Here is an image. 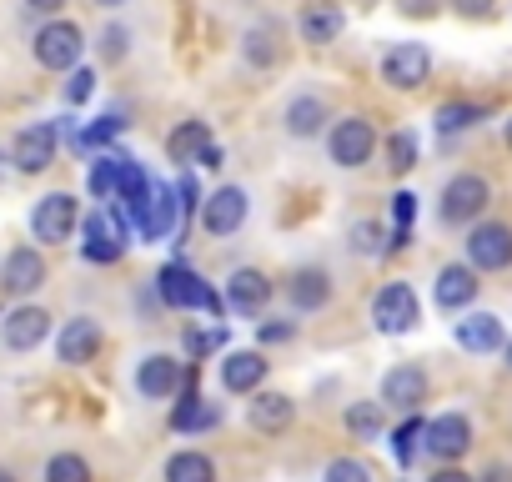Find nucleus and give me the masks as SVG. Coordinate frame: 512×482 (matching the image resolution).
<instances>
[{"instance_id": "nucleus-43", "label": "nucleus", "mask_w": 512, "mask_h": 482, "mask_svg": "<svg viewBox=\"0 0 512 482\" xmlns=\"http://www.w3.org/2000/svg\"><path fill=\"white\" fill-rule=\"evenodd\" d=\"M387 221L392 226H412L417 221V191H392L387 196Z\"/></svg>"}, {"instance_id": "nucleus-56", "label": "nucleus", "mask_w": 512, "mask_h": 482, "mask_svg": "<svg viewBox=\"0 0 512 482\" xmlns=\"http://www.w3.org/2000/svg\"><path fill=\"white\" fill-rule=\"evenodd\" d=\"M507 11H512V6H507Z\"/></svg>"}, {"instance_id": "nucleus-12", "label": "nucleus", "mask_w": 512, "mask_h": 482, "mask_svg": "<svg viewBox=\"0 0 512 482\" xmlns=\"http://www.w3.org/2000/svg\"><path fill=\"white\" fill-rule=\"evenodd\" d=\"M246 216H251V191H246V186H236V181H226V186L206 191L201 231H206V236H216V241H231V236L246 226Z\"/></svg>"}, {"instance_id": "nucleus-35", "label": "nucleus", "mask_w": 512, "mask_h": 482, "mask_svg": "<svg viewBox=\"0 0 512 482\" xmlns=\"http://www.w3.org/2000/svg\"><path fill=\"white\" fill-rule=\"evenodd\" d=\"M116 151H121V146L96 151L91 166H86V191H91L96 201H111V196H116V176H121V156H116Z\"/></svg>"}, {"instance_id": "nucleus-32", "label": "nucleus", "mask_w": 512, "mask_h": 482, "mask_svg": "<svg viewBox=\"0 0 512 482\" xmlns=\"http://www.w3.org/2000/svg\"><path fill=\"white\" fill-rule=\"evenodd\" d=\"M387 236H392V226H382V221L362 216V221H352V226H347V252H352V257H362V262H382V257H387Z\"/></svg>"}, {"instance_id": "nucleus-3", "label": "nucleus", "mask_w": 512, "mask_h": 482, "mask_svg": "<svg viewBox=\"0 0 512 482\" xmlns=\"http://www.w3.org/2000/svg\"><path fill=\"white\" fill-rule=\"evenodd\" d=\"M487 206H492V181L482 171H452L437 191V226L467 231L487 216Z\"/></svg>"}, {"instance_id": "nucleus-16", "label": "nucleus", "mask_w": 512, "mask_h": 482, "mask_svg": "<svg viewBox=\"0 0 512 482\" xmlns=\"http://www.w3.org/2000/svg\"><path fill=\"white\" fill-rule=\"evenodd\" d=\"M282 297H287L292 317H317V312H327V307H332L337 282H332V272H327V267H297V272L282 282Z\"/></svg>"}, {"instance_id": "nucleus-55", "label": "nucleus", "mask_w": 512, "mask_h": 482, "mask_svg": "<svg viewBox=\"0 0 512 482\" xmlns=\"http://www.w3.org/2000/svg\"><path fill=\"white\" fill-rule=\"evenodd\" d=\"M0 161H6V156H0ZM0 181H6V166H0Z\"/></svg>"}, {"instance_id": "nucleus-13", "label": "nucleus", "mask_w": 512, "mask_h": 482, "mask_svg": "<svg viewBox=\"0 0 512 482\" xmlns=\"http://www.w3.org/2000/svg\"><path fill=\"white\" fill-rule=\"evenodd\" d=\"M477 432H472V417L467 412H437L427 417V432H422V452L442 467V462H462L472 452Z\"/></svg>"}, {"instance_id": "nucleus-20", "label": "nucleus", "mask_w": 512, "mask_h": 482, "mask_svg": "<svg viewBox=\"0 0 512 482\" xmlns=\"http://www.w3.org/2000/svg\"><path fill=\"white\" fill-rule=\"evenodd\" d=\"M181 372H186L181 357H171V352H146V357L136 362V392H141L146 402H171V397L181 392Z\"/></svg>"}, {"instance_id": "nucleus-37", "label": "nucleus", "mask_w": 512, "mask_h": 482, "mask_svg": "<svg viewBox=\"0 0 512 482\" xmlns=\"http://www.w3.org/2000/svg\"><path fill=\"white\" fill-rule=\"evenodd\" d=\"M46 482H91V462L81 452H56L46 462Z\"/></svg>"}, {"instance_id": "nucleus-28", "label": "nucleus", "mask_w": 512, "mask_h": 482, "mask_svg": "<svg viewBox=\"0 0 512 482\" xmlns=\"http://www.w3.org/2000/svg\"><path fill=\"white\" fill-rule=\"evenodd\" d=\"M487 116H492V106H487V101L452 96V101H442V106L432 111V131H437L442 141H452V136H467V131H477Z\"/></svg>"}, {"instance_id": "nucleus-40", "label": "nucleus", "mask_w": 512, "mask_h": 482, "mask_svg": "<svg viewBox=\"0 0 512 482\" xmlns=\"http://www.w3.org/2000/svg\"><path fill=\"white\" fill-rule=\"evenodd\" d=\"M322 482H372V467L362 457H332L322 467Z\"/></svg>"}, {"instance_id": "nucleus-5", "label": "nucleus", "mask_w": 512, "mask_h": 482, "mask_svg": "<svg viewBox=\"0 0 512 482\" xmlns=\"http://www.w3.org/2000/svg\"><path fill=\"white\" fill-rule=\"evenodd\" d=\"M462 262L477 267L482 277L512 272V221L482 216L477 226H467V236H462Z\"/></svg>"}, {"instance_id": "nucleus-24", "label": "nucleus", "mask_w": 512, "mask_h": 482, "mask_svg": "<svg viewBox=\"0 0 512 482\" xmlns=\"http://www.w3.org/2000/svg\"><path fill=\"white\" fill-rule=\"evenodd\" d=\"M101 347H106V332H101L96 317H71V322L56 332V357H61L66 367H86V362H96Z\"/></svg>"}, {"instance_id": "nucleus-31", "label": "nucleus", "mask_w": 512, "mask_h": 482, "mask_svg": "<svg viewBox=\"0 0 512 482\" xmlns=\"http://www.w3.org/2000/svg\"><path fill=\"white\" fill-rule=\"evenodd\" d=\"M161 482H216V462H211L201 447H181V452L166 457Z\"/></svg>"}, {"instance_id": "nucleus-23", "label": "nucleus", "mask_w": 512, "mask_h": 482, "mask_svg": "<svg viewBox=\"0 0 512 482\" xmlns=\"http://www.w3.org/2000/svg\"><path fill=\"white\" fill-rule=\"evenodd\" d=\"M297 36L307 46H337L347 36V11L337 6V0H307V6L297 11Z\"/></svg>"}, {"instance_id": "nucleus-42", "label": "nucleus", "mask_w": 512, "mask_h": 482, "mask_svg": "<svg viewBox=\"0 0 512 482\" xmlns=\"http://www.w3.org/2000/svg\"><path fill=\"white\" fill-rule=\"evenodd\" d=\"M91 96H96V71L91 66H76L66 76V106H86Z\"/></svg>"}, {"instance_id": "nucleus-47", "label": "nucleus", "mask_w": 512, "mask_h": 482, "mask_svg": "<svg viewBox=\"0 0 512 482\" xmlns=\"http://www.w3.org/2000/svg\"><path fill=\"white\" fill-rule=\"evenodd\" d=\"M427 482H477V477H472V472H462L457 462H442V467H437Z\"/></svg>"}, {"instance_id": "nucleus-29", "label": "nucleus", "mask_w": 512, "mask_h": 482, "mask_svg": "<svg viewBox=\"0 0 512 482\" xmlns=\"http://www.w3.org/2000/svg\"><path fill=\"white\" fill-rule=\"evenodd\" d=\"M211 141H216V136H211V121L186 116V121H176V126H171V136H166V156H171L181 171H196V156H201Z\"/></svg>"}, {"instance_id": "nucleus-15", "label": "nucleus", "mask_w": 512, "mask_h": 482, "mask_svg": "<svg viewBox=\"0 0 512 482\" xmlns=\"http://www.w3.org/2000/svg\"><path fill=\"white\" fill-rule=\"evenodd\" d=\"M277 121H282V136L287 141H317V136H327V126L337 116H332V106H327L322 91H297V96L282 101V116Z\"/></svg>"}, {"instance_id": "nucleus-30", "label": "nucleus", "mask_w": 512, "mask_h": 482, "mask_svg": "<svg viewBox=\"0 0 512 482\" xmlns=\"http://www.w3.org/2000/svg\"><path fill=\"white\" fill-rule=\"evenodd\" d=\"M417 161H422V141H417V131H412V126H397V131H387V136H382V166H387L392 176L417 171Z\"/></svg>"}, {"instance_id": "nucleus-1", "label": "nucleus", "mask_w": 512, "mask_h": 482, "mask_svg": "<svg viewBox=\"0 0 512 482\" xmlns=\"http://www.w3.org/2000/svg\"><path fill=\"white\" fill-rule=\"evenodd\" d=\"M131 236H136V221L121 201H106L96 211L81 216V257L91 267H116L131 247Z\"/></svg>"}, {"instance_id": "nucleus-46", "label": "nucleus", "mask_w": 512, "mask_h": 482, "mask_svg": "<svg viewBox=\"0 0 512 482\" xmlns=\"http://www.w3.org/2000/svg\"><path fill=\"white\" fill-rule=\"evenodd\" d=\"M196 166H201V171H221V166H226V151H221V141H211V146L196 156Z\"/></svg>"}, {"instance_id": "nucleus-21", "label": "nucleus", "mask_w": 512, "mask_h": 482, "mask_svg": "<svg viewBox=\"0 0 512 482\" xmlns=\"http://www.w3.org/2000/svg\"><path fill=\"white\" fill-rule=\"evenodd\" d=\"M267 372H272V362H267V352H262V347H236V352H226V357H221V387H226L231 397H251V392H262Z\"/></svg>"}, {"instance_id": "nucleus-19", "label": "nucleus", "mask_w": 512, "mask_h": 482, "mask_svg": "<svg viewBox=\"0 0 512 482\" xmlns=\"http://www.w3.org/2000/svg\"><path fill=\"white\" fill-rule=\"evenodd\" d=\"M236 56L246 71H277L282 66V21H256L236 36Z\"/></svg>"}, {"instance_id": "nucleus-14", "label": "nucleus", "mask_w": 512, "mask_h": 482, "mask_svg": "<svg viewBox=\"0 0 512 482\" xmlns=\"http://www.w3.org/2000/svg\"><path fill=\"white\" fill-rule=\"evenodd\" d=\"M272 297H277V282L262 267H236L226 277V312H236L246 322H262L267 307H272Z\"/></svg>"}, {"instance_id": "nucleus-8", "label": "nucleus", "mask_w": 512, "mask_h": 482, "mask_svg": "<svg viewBox=\"0 0 512 482\" xmlns=\"http://www.w3.org/2000/svg\"><path fill=\"white\" fill-rule=\"evenodd\" d=\"M31 56H36V66L71 76V71L81 66V56H86V31H81L76 21H56V16H51V21L36 31Z\"/></svg>"}, {"instance_id": "nucleus-36", "label": "nucleus", "mask_w": 512, "mask_h": 482, "mask_svg": "<svg viewBox=\"0 0 512 482\" xmlns=\"http://www.w3.org/2000/svg\"><path fill=\"white\" fill-rule=\"evenodd\" d=\"M226 327H181V347H186V357L191 362H201V357H211L216 347H226Z\"/></svg>"}, {"instance_id": "nucleus-41", "label": "nucleus", "mask_w": 512, "mask_h": 482, "mask_svg": "<svg viewBox=\"0 0 512 482\" xmlns=\"http://www.w3.org/2000/svg\"><path fill=\"white\" fill-rule=\"evenodd\" d=\"M176 196H181V211H186V221H196V216H201V206H206V191H201L196 171H181V176H176Z\"/></svg>"}, {"instance_id": "nucleus-25", "label": "nucleus", "mask_w": 512, "mask_h": 482, "mask_svg": "<svg viewBox=\"0 0 512 482\" xmlns=\"http://www.w3.org/2000/svg\"><path fill=\"white\" fill-rule=\"evenodd\" d=\"M292 422H297V402L287 397V392H251V402H246V427L251 432H262V437H282V432H292Z\"/></svg>"}, {"instance_id": "nucleus-38", "label": "nucleus", "mask_w": 512, "mask_h": 482, "mask_svg": "<svg viewBox=\"0 0 512 482\" xmlns=\"http://www.w3.org/2000/svg\"><path fill=\"white\" fill-rule=\"evenodd\" d=\"M297 317H262L256 322V342L262 347H287V342H297Z\"/></svg>"}, {"instance_id": "nucleus-39", "label": "nucleus", "mask_w": 512, "mask_h": 482, "mask_svg": "<svg viewBox=\"0 0 512 482\" xmlns=\"http://www.w3.org/2000/svg\"><path fill=\"white\" fill-rule=\"evenodd\" d=\"M96 46H101V61H106V66H121V61L131 56V31L111 21V26L101 31V41H96Z\"/></svg>"}, {"instance_id": "nucleus-49", "label": "nucleus", "mask_w": 512, "mask_h": 482, "mask_svg": "<svg viewBox=\"0 0 512 482\" xmlns=\"http://www.w3.org/2000/svg\"><path fill=\"white\" fill-rule=\"evenodd\" d=\"M477 482H512V462H487L477 472Z\"/></svg>"}, {"instance_id": "nucleus-52", "label": "nucleus", "mask_w": 512, "mask_h": 482, "mask_svg": "<svg viewBox=\"0 0 512 482\" xmlns=\"http://www.w3.org/2000/svg\"><path fill=\"white\" fill-rule=\"evenodd\" d=\"M96 6H101V11H121V6H126V0H96Z\"/></svg>"}, {"instance_id": "nucleus-2", "label": "nucleus", "mask_w": 512, "mask_h": 482, "mask_svg": "<svg viewBox=\"0 0 512 482\" xmlns=\"http://www.w3.org/2000/svg\"><path fill=\"white\" fill-rule=\"evenodd\" d=\"M151 282H156L161 307H171V312H206L211 322H221V317H226V297H216V287H211L196 267H186L181 257H171Z\"/></svg>"}, {"instance_id": "nucleus-22", "label": "nucleus", "mask_w": 512, "mask_h": 482, "mask_svg": "<svg viewBox=\"0 0 512 482\" xmlns=\"http://www.w3.org/2000/svg\"><path fill=\"white\" fill-rule=\"evenodd\" d=\"M452 337H457V347L472 352V357H492V352L507 347L502 317H497V312H472V307L462 312V322H452Z\"/></svg>"}, {"instance_id": "nucleus-6", "label": "nucleus", "mask_w": 512, "mask_h": 482, "mask_svg": "<svg viewBox=\"0 0 512 482\" xmlns=\"http://www.w3.org/2000/svg\"><path fill=\"white\" fill-rule=\"evenodd\" d=\"M367 317H372V327L382 332V337H407V332H417L422 327V302H417V287L412 282H382L377 292H372V307H367Z\"/></svg>"}, {"instance_id": "nucleus-50", "label": "nucleus", "mask_w": 512, "mask_h": 482, "mask_svg": "<svg viewBox=\"0 0 512 482\" xmlns=\"http://www.w3.org/2000/svg\"><path fill=\"white\" fill-rule=\"evenodd\" d=\"M26 6H31L36 16H56V11L66 6V0H26Z\"/></svg>"}, {"instance_id": "nucleus-11", "label": "nucleus", "mask_w": 512, "mask_h": 482, "mask_svg": "<svg viewBox=\"0 0 512 482\" xmlns=\"http://www.w3.org/2000/svg\"><path fill=\"white\" fill-rule=\"evenodd\" d=\"M181 226H191V221H186V211H181L176 181H156V186H151V201L136 211V236H141V241H176Z\"/></svg>"}, {"instance_id": "nucleus-7", "label": "nucleus", "mask_w": 512, "mask_h": 482, "mask_svg": "<svg viewBox=\"0 0 512 482\" xmlns=\"http://www.w3.org/2000/svg\"><path fill=\"white\" fill-rule=\"evenodd\" d=\"M377 76H382V86H392L402 96L422 91L432 81V46L427 41H392L377 61Z\"/></svg>"}, {"instance_id": "nucleus-33", "label": "nucleus", "mask_w": 512, "mask_h": 482, "mask_svg": "<svg viewBox=\"0 0 512 482\" xmlns=\"http://www.w3.org/2000/svg\"><path fill=\"white\" fill-rule=\"evenodd\" d=\"M422 432H427V417L422 412H407L392 432H387V452L397 457V467H412L417 452H422Z\"/></svg>"}, {"instance_id": "nucleus-26", "label": "nucleus", "mask_w": 512, "mask_h": 482, "mask_svg": "<svg viewBox=\"0 0 512 482\" xmlns=\"http://www.w3.org/2000/svg\"><path fill=\"white\" fill-rule=\"evenodd\" d=\"M51 322L56 317L46 307H16V312H6V322H0V337H6L11 352H36L51 337Z\"/></svg>"}, {"instance_id": "nucleus-34", "label": "nucleus", "mask_w": 512, "mask_h": 482, "mask_svg": "<svg viewBox=\"0 0 512 482\" xmlns=\"http://www.w3.org/2000/svg\"><path fill=\"white\" fill-rule=\"evenodd\" d=\"M342 427L357 437V442H382L387 437V417H382V397L377 402H352L342 412Z\"/></svg>"}, {"instance_id": "nucleus-27", "label": "nucleus", "mask_w": 512, "mask_h": 482, "mask_svg": "<svg viewBox=\"0 0 512 482\" xmlns=\"http://www.w3.org/2000/svg\"><path fill=\"white\" fill-rule=\"evenodd\" d=\"M0 287H6L11 297H31L46 287V257L36 247H16L6 257V267H0Z\"/></svg>"}, {"instance_id": "nucleus-51", "label": "nucleus", "mask_w": 512, "mask_h": 482, "mask_svg": "<svg viewBox=\"0 0 512 482\" xmlns=\"http://www.w3.org/2000/svg\"><path fill=\"white\" fill-rule=\"evenodd\" d=\"M502 146H507V151H512V111H507V116H502Z\"/></svg>"}, {"instance_id": "nucleus-44", "label": "nucleus", "mask_w": 512, "mask_h": 482, "mask_svg": "<svg viewBox=\"0 0 512 482\" xmlns=\"http://www.w3.org/2000/svg\"><path fill=\"white\" fill-rule=\"evenodd\" d=\"M392 6H397V16H407V21H432L447 0H392Z\"/></svg>"}, {"instance_id": "nucleus-10", "label": "nucleus", "mask_w": 512, "mask_h": 482, "mask_svg": "<svg viewBox=\"0 0 512 482\" xmlns=\"http://www.w3.org/2000/svg\"><path fill=\"white\" fill-rule=\"evenodd\" d=\"M61 141H66V136H61V121H31V126L16 131V141H11V171H21V176L51 171Z\"/></svg>"}, {"instance_id": "nucleus-17", "label": "nucleus", "mask_w": 512, "mask_h": 482, "mask_svg": "<svg viewBox=\"0 0 512 482\" xmlns=\"http://www.w3.org/2000/svg\"><path fill=\"white\" fill-rule=\"evenodd\" d=\"M427 392H432V377H427L422 362H397V367L382 372V407H392L402 417L407 412H422Z\"/></svg>"}, {"instance_id": "nucleus-53", "label": "nucleus", "mask_w": 512, "mask_h": 482, "mask_svg": "<svg viewBox=\"0 0 512 482\" xmlns=\"http://www.w3.org/2000/svg\"><path fill=\"white\" fill-rule=\"evenodd\" d=\"M502 367H507V372H512V342H507V347H502Z\"/></svg>"}, {"instance_id": "nucleus-9", "label": "nucleus", "mask_w": 512, "mask_h": 482, "mask_svg": "<svg viewBox=\"0 0 512 482\" xmlns=\"http://www.w3.org/2000/svg\"><path fill=\"white\" fill-rule=\"evenodd\" d=\"M76 226H81V201L71 191H46L31 206V236L41 247H61V241L76 236Z\"/></svg>"}, {"instance_id": "nucleus-4", "label": "nucleus", "mask_w": 512, "mask_h": 482, "mask_svg": "<svg viewBox=\"0 0 512 482\" xmlns=\"http://www.w3.org/2000/svg\"><path fill=\"white\" fill-rule=\"evenodd\" d=\"M322 141H327V161H332L337 171H362V166H372L377 151H382V131H377V121L362 116V111L337 116Z\"/></svg>"}, {"instance_id": "nucleus-45", "label": "nucleus", "mask_w": 512, "mask_h": 482, "mask_svg": "<svg viewBox=\"0 0 512 482\" xmlns=\"http://www.w3.org/2000/svg\"><path fill=\"white\" fill-rule=\"evenodd\" d=\"M447 6L462 16V21H487L497 11V0H447Z\"/></svg>"}, {"instance_id": "nucleus-48", "label": "nucleus", "mask_w": 512, "mask_h": 482, "mask_svg": "<svg viewBox=\"0 0 512 482\" xmlns=\"http://www.w3.org/2000/svg\"><path fill=\"white\" fill-rule=\"evenodd\" d=\"M412 247V226H392V236H387V257H397V252H407Z\"/></svg>"}, {"instance_id": "nucleus-18", "label": "nucleus", "mask_w": 512, "mask_h": 482, "mask_svg": "<svg viewBox=\"0 0 512 482\" xmlns=\"http://www.w3.org/2000/svg\"><path fill=\"white\" fill-rule=\"evenodd\" d=\"M482 292V272L467 262H442L432 277V307L437 312H467Z\"/></svg>"}, {"instance_id": "nucleus-54", "label": "nucleus", "mask_w": 512, "mask_h": 482, "mask_svg": "<svg viewBox=\"0 0 512 482\" xmlns=\"http://www.w3.org/2000/svg\"><path fill=\"white\" fill-rule=\"evenodd\" d=\"M0 482H21V477H16L11 467H0Z\"/></svg>"}]
</instances>
